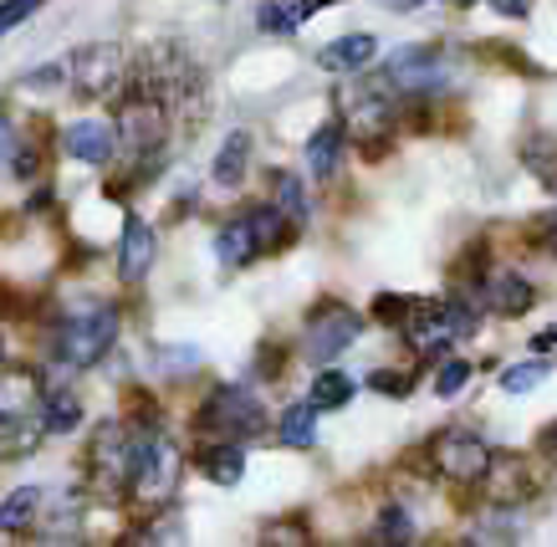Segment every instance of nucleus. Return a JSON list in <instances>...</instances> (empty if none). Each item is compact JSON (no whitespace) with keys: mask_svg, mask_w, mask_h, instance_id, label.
I'll return each instance as SVG.
<instances>
[{"mask_svg":"<svg viewBox=\"0 0 557 547\" xmlns=\"http://www.w3.org/2000/svg\"><path fill=\"white\" fill-rule=\"evenodd\" d=\"M113 343H119V308L87 302V308L62 312V323L51 327V359L62 369H92L108 359Z\"/></svg>","mask_w":557,"mask_h":547,"instance_id":"nucleus-1","label":"nucleus"},{"mask_svg":"<svg viewBox=\"0 0 557 547\" xmlns=\"http://www.w3.org/2000/svg\"><path fill=\"white\" fill-rule=\"evenodd\" d=\"M200 430H210L215 440H251V435L267 430V410H261V399L251 389L220 384L200 405Z\"/></svg>","mask_w":557,"mask_h":547,"instance_id":"nucleus-2","label":"nucleus"},{"mask_svg":"<svg viewBox=\"0 0 557 547\" xmlns=\"http://www.w3.org/2000/svg\"><path fill=\"white\" fill-rule=\"evenodd\" d=\"M430 461H435L440 476L456 481V486H481L491 461H496V450L471 430H440L435 445H430Z\"/></svg>","mask_w":557,"mask_h":547,"instance_id":"nucleus-3","label":"nucleus"},{"mask_svg":"<svg viewBox=\"0 0 557 547\" xmlns=\"http://www.w3.org/2000/svg\"><path fill=\"white\" fill-rule=\"evenodd\" d=\"M358 333H363V318H358L348 302H322L312 318H307V359L312 363H333L338 353H348L358 343Z\"/></svg>","mask_w":557,"mask_h":547,"instance_id":"nucleus-4","label":"nucleus"},{"mask_svg":"<svg viewBox=\"0 0 557 547\" xmlns=\"http://www.w3.org/2000/svg\"><path fill=\"white\" fill-rule=\"evenodd\" d=\"M164 128H170V113H164V103H159L153 92H138V98H128V103H123V113H119V144L134 159L153 154V149H164Z\"/></svg>","mask_w":557,"mask_h":547,"instance_id":"nucleus-5","label":"nucleus"},{"mask_svg":"<svg viewBox=\"0 0 557 547\" xmlns=\"http://www.w3.org/2000/svg\"><path fill=\"white\" fill-rule=\"evenodd\" d=\"M440 83H445V72H440L435 47H409V52L388 57V67L369 87H384V92H435Z\"/></svg>","mask_w":557,"mask_h":547,"instance_id":"nucleus-6","label":"nucleus"},{"mask_svg":"<svg viewBox=\"0 0 557 547\" xmlns=\"http://www.w3.org/2000/svg\"><path fill=\"white\" fill-rule=\"evenodd\" d=\"M92 471L102 476L108 492H128L134 486V425H113L98 430V440H92Z\"/></svg>","mask_w":557,"mask_h":547,"instance_id":"nucleus-7","label":"nucleus"},{"mask_svg":"<svg viewBox=\"0 0 557 547\" xmlns=\"http://www.w3.org/2000/svg\"><path fill=\"white\" fill-rule=\"evenodd\" d=\"M72 87L83 98H108L123 87V52L113 41H92L83 52L72 57Z\"/></svg>","mask_w":557,"mask_h":547,"instance_id":"nucleus-8","label":"nucleus"},{"mask_svg":"<svg viewBox=\"0 0 557 547\" xmlns=\"http://www.w3.org/2000/svg\"><path fill=\"white\" fill-rule=\"evenodd\" d=\"M399 333H405L409 348L424 353V359H440V353L450 348V338H456L445 302H414V297H409V312H405V323H399Z\"/></svg>","mask_w":557,"mask_h":547,"instance_id":"nucleus-9","label":"nucleus"},{"mask_svg":"<svg viewBox=\"0 0 557 547\" xmlns=\"http://www.w3.org/2000/svg\"><path fill=\"white\" fill-rule=\"evenodd\" d=\"M119 149V123H98V119H83L72 123L67 134H62V154L67 159H83V164H108Z\"/></svg>","mask_w":557,"mask_h":547,"instance_id":"nucleus-10","label":"nucleus"},{"mask_svg":"<svg viewBox=\"0 0 557 547\" xmlns=\"http://www.w3.org/2000/svg\"><path fill=\"white\" fill-rule=\"evenodd\" d=\"M481 291H486V308L496 312V318H522V312H532V302H537V291H532V282H527L522 272H491L486 282H481Z\"/></svg>","mask_w":557,"mask_h":547,"instance_id":"nucleus-11","label":"nucleus"},{"mask_svg":"<svg viewBox=\"0 0 557 547\" xmlns=\"http://www.w3.org/2000/svg\"><path fill=\"white\" fill-rule=\"evenodd\" d=\"M41 435H47L41 414L0 410V461H21V456H32L36 445H41Z\"/></svg>","mask_w":557,"mask_h":547,"instance_id":"nucleus-12","label":"nucleus"},{"mask_svg":"<svg viewBox=\"0 0 557 547\" xmlns=\"http://www.w3.org/2000/svg\"><path fill=\"white\" fill-rule=\"evenodd\" d=\"M215 257H220V266H246V261L261 257V236H256L251 210H246V215H236V221H225V225H220V236H215Z\"/></svg>","mask_w":557,"mask_h":547,"instance_id":"nucleus-13","label":"nucleus"},{"mask_svg":"<svg viewBox=\"0 0 557 547\" xmlns=\"http://www.w3.org/2000/svg\"><path fill=\"white\" fill-rule=\"evenodd\" d=\"M153 266V231L138 215L123 221V246H119V276L123 282H144V272Z\"/></svg>","mask_w":557,"mask_h":547,"instance_id":"nucleus-14","label":"nucleus"},{"mask_svg":"<svg viewBox=\"0 0 557 547\" xmlns=\"http://www.w3.org/2000/svg\"><path fill=\"white\" fill-rule=\"evenodd\" d=\"M394 123V108H388V92L384 87H363L358 103L348 108V134L354 138H373V134H388Z\"/></svg>","mask_w":557,"mask_h":547,"instance_id":"nucleus-15","label":"nucleus"},{"mask_svg":"<svg viewBox=\"0 0 557 547\" xmlns=\"http://www.w3.org/2000/svg\"><path fill=\"white\" fill-rule=\"evenodd\" d=\"M195 465H200V471L215 481V486H236V481L246 476V456H240V440H215V445H205L200 456H195Z\"/></svg>","mask_w":557,"mask_h":547,"instance_id":"nucleus-16","label":"nucleus"},{"mask_svg":"<svg viewBox=\"0 0 557 547\" xmlns=\"http://www.w3.org/2000/svg\"><path fill=\"white\" fill-rule=\"evenodd\" d=\"M373 57H379V41H373L369 32H354V36H343V41H333L327 52H318V67H327V72H358V67H369Z\"/></svg>","mask_w":557,"mask_h":547,"instance_id":"nucleus-17","label":"nucleus"},{"mask_svg":"<svg viewBox=\"0 0 557 547\" xmlns=\"http://www.w3.org/2000/svg\"><path fill=\"white\" fill-rule=\"evenodd\" d=\"M36 414H41L47 435H72V430L83 425V405H77V394H67V389H41Z\"/></svg>","mask_w":557,"mask_h":547,"instance_id":"nucleus-18","label":"nucleus"},{"mask_svg":"<svg viewBox=\"0 0 557 547\" xmlns=\"http://www.w3.org/2000/svg\"><path fill=\"white\" fill-rule=\"evenodd\" d=\"M246 164H251V134L246 128H236V134L220 144V154H215V185L220 189H236L240 179H246Z\"/></svg>","mask_w":557,"mask_h":547,"instance_id":"nucleus-19","label":"nucleus"},{"mask_svg":"<svg viewBox=\"0 0 557 547\" xmlns=\"http://www.w3.org/2000/svg\"><path fill=\"white\" fill-rule=\"evenodd\" d=\"M338 159H343V128L338 123H322L318 134L307 138V170H312V179H333Z\"/></svg>","mask_w":557,"mask_h":547,"instance_id":"nucleus-20","label":"nucleus"},{"mask_svg":"<svg viewBox=\"0 0 557 547\" xmlns=\"http://www.w3.org/2000/svg\"><path fill=\"white\" fill-rule=\"evenodd\" d=\"M318 405L307 399V405H292V410H282V425H276V435L287 445H297V450H307V445L318 440Z\"/></svg>","mask_w":557,"mask_h":547,"instance_id":"nucleus-21","label":"nucleus"},{"mask_svg":"<svg viewBox=\"0 0 557 547\" xmlns=\"http://www.w3.org/2000/svg\"><path fill=\"white\" fill-rule=\"evenodd\" d=\"M307 399H312L318 410H343V405L354 399V378L338 374V369H327V374L312 378V389H307Z\"/></svg>","mask_w":557,"mask_h":547,"instance_id":"nucleus-22","label":"nucleus"},{"mask_svg":"<svg viewBox=\"0 0 557 547\" xmlns=\"http://www.w3.org/2000/svg\"><path fill=\"white\" fill-rule=\"evenodd\" d=\"M36 507H41V492H36V486L11 492L5 501H0V532H21L36 517Z\"/></svg>","mask_w":557,"mask_h":547,"instance_id":"nucleus-23","label":"nucleus"},{"mask_svg":"<svg viewBox=\"0 0 557 547\" xmlns=\"http://www.w3.org/2000/svg\"><path fill=\"white\" fill-rule=\"evenodd\" d=\"M373 537H379V543H394V547H409V543H414V522H409L405 507H384V512H379Z\"/></svg>","mask_w":557,"mask_h":547,"instance_id":"nucleus-24","label":"nucleus"},{"mask_svg":"<svg viewBox=\"0 0 557 547\" xmlns=\"http://www.w3.org/2000/svg\"><path fill=\"white\" fill-rule=\"evenodd\" d=\"M547 374H553V369H547L542 359H532V363H511L507 374H502V389H507V394H527V389H537V384H542Z\"/></svg>","mask_w":557,"mask_h":547,"instance_id":"nucleus-25","label":"nucleus"},{"mask_svg":"<svg viewBox=\"0 0 557 547\" xmlns=\"http://www.w3.org/2000/svg\"><path fill=\"white\" fill-rule=\"evenodd\" d=\"M276 206L287 210V221H307V195L297 174H276Z\"/></svg>","mask_w":557,"mask_h":547,"instance_id":"nucleus-26","label":"nucleus"},{"mask_svg":"<svg viewBox=\"0 0 557 547\" xmlns=\"http://www.w3.org/2000/svg\"><path fill=\"white\" fill-rule=\"evenodd\" d=\"M466 384H471V363H466V359H445V363H440L435 394H445V399H450V394H460Z\"/></svg>","mask_w":557,"mask_h":547,"instance_id":"nucleus-27","label":"nucleus"},{"mask_svg":"<svg viewBox=\"0 0 557 547\" xmlns=\"http://www.w3.org/2000/svg\"><path fill=\"white\" fill-rule=\"evenodd\" d=\"M72 83V62H47V67H36L21 77V87H36V92H47V87H62Z\"/></svg>","mask_w":557,"mask_h":547,"instance_id":"nucleus-28","label":"nucleus"},{"mask_svg":"<svg viewBox=\"0 0 557 547\" xmlns=\"http://www.w3.org/2000/svg\"><path fill=\"white\" fill-rule=\"evenodd\" d=\"M256 26H261V32H271V36H282V32H292V26H297V16H292V11H282V0H267V5L256 11Z\"/></svg>","mask_w":557,"mask_h":547,"instance_id":"nucleus-29","label":"nucleus"},{"mask_svg":"<svg viewBox=\"0 0 557 547\" xmlns=\"http://www.w3.org/2000/svg\"><path fill=\"white\" fill-rule=\"evenodd\" d=\"M180 537H185V522H180V512H164L159 517V522H149V527H144V543H180Z\"/></svg>","mask_w":557,"mask_h":547,"instance_id":"nucleus-30","label":"nucleus"},{"mask_svg":"<svg viewBox=\"0 0 557 547\" xmlns=\"http://www.w3.org/2000/svg\"><path fill=\"white\" fill-rule=\"evenodd\" d=\"M36 5H41V0H0V36L11 32V26H21V21H32Z\"/></svg>","mask_w":557,"mask_h":547,"instance_id":"nucleus-31","label":"nucleus"},{"mask_svg":"<svg viewBox=\"0 0 557 547\" xmlns=\"http://www.w3.org/2000/svg\"><path fill=\"white\" fill-rule=\"evenodd\" d=\"M405 312H409V297H394V291H384V297L373 302V318H379V323H388V327L405 323Z\"/></svg>","mask_w":557,"mask_h":547,"instance_id":"nucleus-32","label":"nucleus"},{"mask_svg":"<svg viewBox=\"0 0 557 547\" xmlns=\"http://www.w3.org/2000/svg\"><path fill=\"white\" fill-rule=\"evenodd\" d=\"M369 384L379 394H409V389H414V378L399 374V369H379V374H369Z\"/></svg>","mask_w":557,"mask_h":547,"instance_id":"nucleus-33","label":"nucleus"},{"mask_svg":"<svg viewBox=\"0 0 557 547\" xmlns=\"http://www.w3.org/2000/svg\"><path fill=\"white\" fill-rule=\"evenodd\" d=\"M11 174H16V179H32L36 174V149H11Z\"/></svg>","mask_w":557,"mask_h":547,"instance_id":"nucleus-34","label":"nucleus"},{"mask_svg":"<svg viewBox=\"0 0 557 547\" xmlns=\"http://www.w3.org/2000/svg\"><path fill=\"white\" fill-rule=\"evenodd\" d=\"M491 11H502V16H527L532 0H491Z\"/></svg>","mask_w":557,"mask_h":547,"instance_id":"nucleus-35","label":"nucleus"},{"mask_svg":"<svg viewBox=\"0 0 557 547\" xmlns=\"http://www.w3.org/2000/svg\"><path fill=\"white\" fill-rule=\"evenodd\" d=\"M16 149V128H11V119H5V108H0V159Z\"/></svg>","mask_w":557,"mask_h":547,"instance_id":"nucleus-36","label":"nucleus"},{"mask_svg":"<svg viewBox=\"0 0 557 547\" xmlns=\"http://www.w3.org/2000/svg\"><path fill=\"white\" fill-rule=\"evenodd\" d=\"M537 450H542V456H547V461H553V465H557V420H553V425H547V430H542V440H537Z\"/></svg>","mask_w":557,"mask_h":547,"instance_id":"nucleus-37","label":"nucleus"},{"mask_svg":"<svg viewBox=\"0 0 557 547\" xmlns=\"http://www.w3.org/2000/svg\"><path fill=\"white\" fill-rule=\"evenodd\" d=\"M532 348H537V353H557V323H553V327H542L537 338H532Z\"/></svg>","mask_w":557,"mask_h":547,"instance_id":"nucleus-38","label":"nucleus"},{"mask_svg":"<svg viewBox=\"0 0 557 547\" xmlns=\"http://www.w3.org/2000/svg\"><path fill=\"white\" fill-rule=\"evenodd\" d=\"M542 246H547V257H557V215L547 221V236H542Z\"/></svg>","mask_w":557,"mask_h":547,"instance_id":"nucleus-39","label":"nucleus"}]
</instances>
